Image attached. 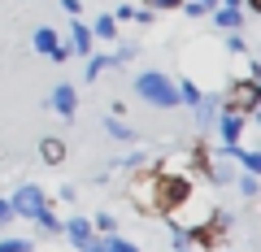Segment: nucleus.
I'll return each mask as SVG.
<instances>
[{"label": "nucleus", "mask_w": 261, "mask_h": 252, "mask_svg": "<svg viewBox=\"0 0 261 252\" xmlns=\"http://www.w3.org/2000/svg\"><path fill=\"white\" fill-rule=\"evenodd\" d=\"M130 92L144 104H152V109H178V87L166 70H140L130 78Z\"/></svg>", "instance_id": "obj_1"}, {"label": "nucleus", "mask_w": 261, "mask_h": 252, "mask_svg": "<svg viewBox=\"0 0 261 252\" xmlns=\"http://www.w3.org/2000/svg\"><path fill=\"white\" fill-rule=\"evenodd\" d=\"M222 100V109H235V113H244V118H252L257 113V104H261V83L257 78H226V92L218 96Z\"/></svg>", "instance_id": "obj_2"}, {"label": "nucleus", "mask_w": 261, "mask_h": 252, "mask_svg": "<svg viewBox=\"0 0 261 252\" xmlns=\"http://www.w3.org/2000/svg\"><path fill=\"white\" fill-rule=\"evenodd\" d=\"M5 200H9L13 217H27V222H31V217H35L39 209H44L48 191H44L39 183H18V187H13V196H5Z\"/></svg>", "instance_id": "obj_3"}, {"label": "nucleus", "mask_w": 261, "mask_h": 252, "mask_svg": "<svg viewBox=\"0 0 261 252\" xmlns=\"http://www.w3.org/2000/svg\"><path fill=\"white\" fill-rule=\"evenodd\" d=\"M244 131H248V118L235 109H218L214 122V135H218V148H231V144H244Z\"/></svg>", "instance_id": "obj_4"}, {"label": "nucleus", "mask_w": 261, "mask_h": 252, "mask_svg": "<svg viewBox=\"0 0 261 252\" xmlns=\"http://www.w3.org/2000/svg\"><path fill=\"white\" fill-rule=\"evenodd\" d=\"M44 109L70 122V118L79 113V87H74V83H57V87H53V96L44 100Z\"/></svg>", "instance_id": "obj_5"}, {"label": "nucleus", "mask_w": 261, "mask_h": 252, "mask_svg": "<svg viewBox=\"0 0 261 252\" xmlns=\"http://www.w3.org/2000/svg\"><path fill=\"white\" fill-rule=\"evenodd\" d=\"M109 13H113L118 26H126V22H135V26H152V22H157V13H152L148 5H135V0H118Z\"/></svg>", "instance_id": "obj_6"}, {"label": "nucleus", "mask_w": 261, "mask_h": 252, "mask_svg": "<svg viewBox=\"0 0 261 252\" xmlns=\"http://www.w3.org/2000/svg\"><path fill=\"white\" fill-rule=\"evenodd\" d=\"M70 57H92L96 52V39H92V26L83 18H70V39H65Z\"/></svg>", "instance_id": "obj_7"}, {"label": "nucleus", "mask_w": 261, "mask_h": 252, "mask_svg": "<svg viewBox=\"0 0 261 252\" xmlns=\"http://www.w3.org/2000/svg\"><path fill=\"white\" fill-rule=\"evenodd\" d=\"M61 235L70 239V248H74V252H83V243L96 235V231H92V217H87V213H74V217H65V222H61Z\"/></svg>", "instance_id": "obj_8"}, {"label": "nucleus", "mask_w": 261, "mask_h": 252, "mask_svg": "<svg viewBox=\"0 0 261 252\" xmlns=\"http://www.w3.org/2000/svg\"><path fill=\"white\" fill-rule=\"evenodd\" d=\"M209 18H214L218 31H244V26H248V13H244L240 5H231V0H222V5H218Z\"/></svg>", "instance_id": "obj_9"}, {"label": "nucleus", "mask_w": 261, "mask_h": 252, "mask_svg": "<svg viewBox=\"0 0 261 252\" xmlns=\"http://www.w3.org/2000/svg\"><path fill=\"white\" fill-rule=\"evenodd\" d=\"M218 109H222V100H218V96H209V92L200 96V104L192 109V122H196V131H200V135H209V131H214Z\"/></svg>", "instance_id": "obj_10"}, {"label": "nucleus", "mask_w": 261, "mask_h": 252, "mask_svg": "<svg viewBox=\"0 0 261 252\" xmlns=\"http://www.w3.org/2000/svg\"><path fill=\"white\" fill-rule=\"evenodd\" d=\"M226 157L240 165V174H261V152L248 148V144H231V148H222Z\"/></svg>", "instance_id": "obj_11"}, {"label": "nucleus", "mask_w": 261, "mask_h": 252, "mask_svg": "<svg viewBox=\"0 0 261 252\" xmlns=\"http://www.w3.org/2000/svg\"><path fill=\"white\" fill-rule=\"evenodd\" d=\"M87 26H92L96 44H118V39H122V26L113 22V13H96V22H87Z\"/></svg>", "instance_id": "obj_12"}, {"label": "nucleus", "mask_w": 261, "mask_h": 252, "mask_svg": "<svg viewBox=\"0 0 261 252\" xmlns=\"http://www.w3.org/2000/svg\"><path fill=\"white\" fill-rule=\"evenodd\" d=\"M31 48H35L39 57H53L57 48H61V35H57L53 26H35L31 31Z\"/></svg>", "instance_id": "obj_13"}, {"label": "nucleus", "mask_w": 261, "mask_h": 252, "mask_svg": "<svg viewBox=\"0 0 261 252\" xmlns=\"http://www.w3.org/2000/svg\"><path fill=\"white\" fill-rule=\"evenodd\" d=\"M105 135H109L113 144H122V148H130V144L140 139V135H135V126H130V122H122V118H105Z\"/></svg>", "instance_id": "obj_14"}, {"label": "nucleus", "mask_w": 261, "mask_h": 252, "mask_svg": "<svg viewBox=\"0 0 261 252\" xmlns=\"http://www.w3.org/2000/svg\"><path fill=\"white\" fill-rule=\"evenodd\" d=\"M31 222H35V231H39V235H61V217H57L53 200H44V209H39Z\"/></svg>", "instance_id": "obj_15"}, {"label": "nucleus", "mask_w": 261, "mask_h": 252, "mask_svg": "<svg viewBox=\"0 0 261 252\" xmlns=\"http://www.w3.org/2000/svg\"><path fill=\"white\" fill-rule=\"evenodd\" d=\"M105 70H113V61H109V52H92V57H83V83L92 87L96 78L105 74Z\"/></svg>", "instance_id": "obj_16"}, {"label": "nucleus", "mask_w": 261, "mask_h": 252, "mask_svg": "<svg viewBox=\"0 0 261 252\" xmlns=\"http://www.w3.org/2000/svg\"><path fill=\"white\" fill-rule=\"evenodd\" d=\"M174 87H178V104H187V109H196V104H200V96H205V87L196 83L192 74H187V78H174Z\"/></svg>", "instance_id": "obj_17"}, {"label": "nucleus", "mask_w": 261, "mask_h": 252, "mask_svg": "<svg viewBox=\"0 0 261 252\" xmlns=\"http://www.w3.org/2000/svg\"><path fill=\"white\" fill-rule=\"evenodd\" d=\"M39 161H44V165H61L65 161V144L57 139V135H44V139H39Z\"/></svg>", "instance_id": "obj_18"}, {"label": "nucleus", "mask_w": 261, "mask_h": 252, "mask_svg": "<svg viewBox=\"0 0 261 252\" xmlns=\"http://www.w3.org/2000/svg\"><path fill=\"white\" fill-rule=\"evenodd\" d=\"M140 57V44H130V39H118L113 44V52H109V61H113V70H122V66H130Z\"/></svg>", "instance_id": "obj_19"}, {"label": "nucleus", "mask_w": 261, "mask_h": 252, "mask_svg": "<svg viewBox=\"0 0 261 252\" xmlns=\"http://www.w3.org/2000/svg\"><path fill=\"white\" fill-rule=\"evenodd\" d=\"M231 187L240 191V200H248V205L261 196V178H257V174H235V183H231Z\"/></svg>", "instance_id": "obj_20"}, {"label": "nucleus", "mask_w": 261, "mask_h": 252, "mask_svg": "<svg viewBox=\"0 0 261 252\" xmlns=\"http://www.w3.org/2000/svg\"><path fill=\"white\" fill-rule=\"evenodd\" d=\"M222 48H226V52H235V57H252V48H248V39H244V31H222Z\"/></svg>", "instance_id": "obj_21"}, {"label": "nucleus", "mask_w": 261, "mask_h": 252, "mask_svg": "<svg viewBox=\"0 0 261 252\" xmlns=\"http://www.w3.org/2000/svg\"><path fill=\"white\" fill-rule=\"evenodd\" d=\"M218 5H222V0H183L178 9H183L187 18H209V13H214Z\"/></svg>", "instance_id": "obj_22"}, {"label": "nucleus", "mask_w": 261, "mask_h": 252, "mask_svg": "<svg viewBox=\"0 0 261 252\" xmlns=\"http://www.w3.org/2000/svg\"><path fill=\"white\" fill-rule=\"evenodd\" d=\"M92 231H96V235H113V231H118V213H109V209H100V213L92 217Z\"/></svg>", "instance_id": "obj_23"}, {"label": "nucleus", "mask_w": 261, "mask_h": 252, "mask_svg": "<svg viewBox=\"0 0 261 252\" xmlns=\"http://www.w3.org/2000/svg\"><path fill=\"white\" fill-rule=\"evenodd\" d=\"M152 161H157V157H152V152H126V157H122L118 165H122V170H148Z\"/></svg>", "instance_id": "obj_24"}, {"label": "nucleus", "mask_w": 261, "mask_h": 252, "mask_svg": "<svg viewBox=\"0 0 261 252\" xmlns=\"http://www.w3.org/2000/svg\"><path fill=\"white\" fill-rule=\"evenodd\" d=\"M0 252H35V243L22 239V235H5V239H0Z\"/></svg>", "instance_id": "obj_25"}, {"label": "nucleus", "mask_w": 261, "mask_h": 252, "mask_svg": "<svg viewBox=\"0 0 261 252\" xmlns=\"http://www.w3.org/2000/svg\"><path fill=\"white\" fill-rule=\"evenodd\" d=\"M105 243H109V252H140V248H135L130 239H122L118 231H113V235H105Z\"/></svg>", "instance_id": "obj_26"}, {"label": "nucleus", "mask_w": 261, "mask_h": 252, "mask_svg": "<svg viewBox=\"0 0 261 252\" xmlns=\"http://www.w3.org/2000/svg\"><path fill=\"white\" fill-rule=\"evenodd\" d=\"M57 200H61V205H74V200H79V187H74V183L57 187Z\"/></svg>", "instance_id": "obj_27"}, {"label": "nucleus", "mask_w": 261, "mask_h": 252, "mask_svg": "<svg viewBox=\"0 0 261 252\" xmlns=\"http://www.w3.org/2000/svg\"><path fill=\"white\" fill-rule=\"evenodd\" d=\"M144 5H148L152 13H170V9H178L183 0H144Z\"/></svg>", "instance_id": "obj_28"}, {"label": "nucleus", "mask_w": 261, "mask_h": 252, "mask_svg": "<svg viewBox=\"0 0 261 252\" xmlns=\"http://www.w3.org/2000/svg\"><path fill=\"white\" fill-rule=\"evenodd\" d=\"M57 5H61L70 18H83V0H57Z\"/></svg>", "instance_id": "obj_29"}, {"label": "nucleus", "mask_w": 261, "mask_h": 252, "mask_svg": "<svg viewBox=\"0 0 261 252\" xmlns=\"http://www.w3.org/2000/svg\"><path fill=\"white\" fill-rule=\"evenodd\" d=\"M174 252H192V235L187 231H174Z\"/></svg>", "instance_id": "obj_30"}, {"label": "nucleus", "mask_w": 261, "mask_h": 252, "mask_svg": "<svg viewBox=\"0 0 261 252\" xmlns=\"http://www.w3.org/2000/svg\"><path fill=\"white\" fill-rule=\"evenodd\" d=\"M5 222H13V209H9V200L0 196V226H5Z\"/></svg>", "instance_id": "obj_31"}]
</instances>
